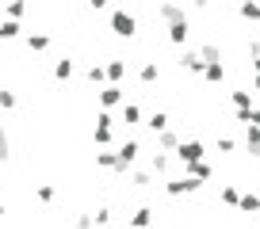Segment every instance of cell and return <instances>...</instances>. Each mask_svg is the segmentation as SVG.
<instances>
[{"instance_id": "obj_6", "label": "cell", "mask_w": 260, "mask_h": 229, "mask_svg": "<svg viewBox=\"0 0 260 229\" xmlns=\"http://www.w3.org/2000/svg\"><path fill=\"white\" fill-rule=\"evenodd\" d=\"M157 19H165L169 27L187 23V8H180V4H157Z\"/></svg>"}, {"instance_id": "obj_21", "label": "cell", "mask_w": 260, "mask_h": 229, "mask_svg": "<svg viewBox=\"0 0 260 229\" xmlns=\"http://www.w3.org/2000/svg\"><path fill=\"white\" fill-rule=\"evenodd\" d=\"M203 81L207 84H222V81H226V65H222V61H218V65H203Z\"/></svg>"}, {"instance_id": "obj_12", "label": "cell", "mask_w": 260, "mask_h": 229, "mask_svg": "<svg viewBox=\"0 0 260 229\" xmlns=\"http://www.w3.org/2000/svg\"><path fill=\"white\" fill-rule=\"evenodd\" d=\"M180 69H184V73L203 77V61H199V54H195V50H184V54H180Z\"/></svg>"}, {"instance_id": "obj_25", "label": "cell", "mask_w": 260, "mask_h": 229, "mask_svg": "<svg viewBox=\"0 0 260 229\" xmlns=\"http://www.w3.org/2000/svg\"><path fill=\"white\" fill-rule=\"evenodd\" d=\"M92 141H96L100 149H107V145H111V141H115V130H111V126H96V134H92Z\"/></svg>"}, {"instance_id": "obj_23", "label": "cell", "mask_w": 260, "mask_h": 229, "mask_svg": "<svg viewBox=\"0 0 260 229\" xmlns=\"http://www.w3.org/2000/svg\"><path fill=\"white\" fill-rule=\"evenodd\" d=\"M218 199H222V206H230V210H237V199H241V191H237L234 183H226V187L218 191Z\"/></svg>"}, {"instance_id": "obj_30", "label": "cell", "mask_w": 260, "mask_h": 229, "mask_svg": "<svg viewBox=\"0 0 260 229\" xmlns=\"http://www.w3.org/2000/svg\"><path fill=\"white\" fill-rule=\"evenodd\" d=\"M19 31H23V27H19V23H12V19H4V23H0V42H8V39H19Z\"/></svg>"}, {"instance_id": "obj_39", "label": "cell", "mask_w": 260, "mask_h": 229, "mask_svg": "<svg viewBox=\"0 0 260 229\" xmlns=\"http://www.w3.org/2000/svg\"><path fill=\"white\" fill-rule=\"evenodd\" d=\"M249 57H260V39H249Z\"/></svg>"}, {"instance_id": "obj_32", "label": "cell", "mask_w": 260, "mask_h": 229, "mask_svg": "<svg viewBox=\"0 0 260 229\" xmlns=\"http://www.w3.org/2000/svg\"><path fill=\"white\" fill-rule=\"evenodd\" d=\"M4 16H8L12 23H19V19L27 16V4H19V0H16V4H8V8H4Z\"/></svg>"}, {"instance_id": "obj_16", "label": "cell", "mask_w": 260, "mask_h": 229, "mask_svg": "<svg viewBox=\"0 0 260 229\" xmlns=\"http://www.w3.org/2000/svg\"><path fill=\"white\" fill-rule=\"evenodd\" d=\"M165 34H169L172 46H184V50H187V34H191V27H187V23H176V27H169Z\"/></svg>"}, {"instance_id": "obj_11", "label": "cell", "mask_w": 260, "mask_h": 229, "mask_svg": "<svg viewBox=\"0 0 260 229\" xmlns=\"http://www.w3.org/2000/svg\"><path fill=\"white\" fill-rule=\"evenodd\" d=\"M180 141H184V138H180V130H172V126L157 134V149H161V153H176Z\"/></svg>"}, {"instance_id": "obj_7", "label": "cell", "mask_w": 260, "mask_h": 229, "mask_svg": "<svg viewBox=\"0 0 260 229\" xmlns=\"http://www.w3.org/2000/svg\"><path fill=\"white\" fill-rule=\"evenodd\" d=\"M153 221H157L153 206H138V210L126 218V225H130V229H153Z\"/></svg>"}, {"instance_id": "obj_26", "label": "cell", "mask_w": 260, "mask_h": 229, "mask_svg": "<svg viewBox=\"0 0 260 229\" xmlns=\"http://www.w3.org/2000/svg\"><path fill=\"white\" fill-rule=\"evenodd\" d=\"M237 16L249 23H260V4H237Z\"/></svg>"}, {"instance_id": "obj_24", "label": "cell", "mask_w": 260, "mask_h": 229, "mask_svg": "<svg viewBox=\"0 0 260 229\" xmlns=\"http://www.w3.org/2000/svg\"><path fill=\"white\" fill-rule=\"evenodd\" d=\"M146 126H149V130H153V134L169 130V114H165V111H153V114H149V119H146Z\"/></svg>"}, {"instance_id": "obj_10", "label": "cell", "mask_w": 260, "mask_h": 229, "mask_svg": "<svg viewBox=\"0 0 260 229\" xmlns=\"http://www.w3.org/2000/svg\"><path fill=\"white\" fill-rule=\"evenodd\" d=\"M241 145H245V153H249L252 161H260V130H256V126H245Z\"/></svg>"}, {"instance_id": "obj_18", "label": "cell", "mask_w": 260, "mask_h": 229, "mask_svg": "<svg viewBox=\"0 0 260 229\" xmlns=\"http://www.w3.org/2000/svg\"><path fill=\"white\" fill-rule=\"evenodd\" d=\"M237 210H241V214H260V195H252V191H245V195L237 199Z\"/></svg>"}, {"instance_id": "obj_2", "label": "cell", "mask_w": 260, "mask_h": 229, "mask_svg": "<svg viewBox=\"0 0 260 229\" xmlns=\"http://www.w3.org/2000/svg\"><path fill=\"white\" fill-rule=\"evenodd\" d=\"M134 31H138V19L130 16L126 8H111V34L115 39H134Z\"/></svg>"}, {"instance_id": "obj_5", "label": "cell", "mask_w": 260, "mask_h": 229, "mask_svg": "<svg viewBox=\"0 0 260 229\" xmlns=\"http://www.w3.org/2000/svg\"><path fill=\"white\" fill-rule=\"evenodd\" d=\"M122 103H126V88L122 84H104L100 88V111H115Z\"/></svg>"}, {"instance_id": "obj_9", "label": "cell", "mask_w": 260, "mask_h": 229, "mask_svg": "<svg viewBox=\"0 0 260 229\" xmlns=\"http://www.w3.org/2000/svg\"><path fill=\"white\" fill-rule=\"evenodd\" d=\"M230 103H234V111H241V114H252V92L249 88H237V92H230Z\"/></svg>"}, {"instance_id": "obj_27", "label": "cell", "mask_w": 260, "mask_h": 229, "mask_svg": "<svg viewBox=\"0 0 260 229\" xmlns=\"http://www.w3.org/2000/svg\"><path fill=\"white\" fill-rule=\"evenodd\" d=\"M35 199H39V203H54L57 187H54V183H39V187H35Z\"/></svg>"}, {"instance_id": "obj_15", "label": "cell", "mask_w": 260, "mask_h": 229, "mask_svg": "<svg viewBox=\"0 0 260 229\" xmlns=\"http://www.w3.org/2000/svg\"><path fill=\"white\" fill-rule=\"evenodd\" d=\"M138 81H142V84H157V81H161V65H157V61H142Z\"/></svg>"}, {"instance_id": "obj_37", "label": "cell", "mask_w": 260, "mask_h": 229, "mask_svg": "<svg viewBox=\"0 0 260 229\" xmlns=\"http://www.w3.org/2000/svg\"><path fill=\"white\" fill-rule=\"evenodd\" d=\"M96 126H111V130H115V114L111 111H100L96 114Z\"/></svg>"}, {"instance_id": "obj_19", "label": "cell", "mask_w": 260, "mask_h": 229, "mask_svg": "<svg viewBox=\"0 0 260 229\" xmlns=\"http://www.w3.org/2000/svg\"><path fill=\"white\" fill-rule=\"evenodd\" d=\"M73 77V57H57L54 61V81H69Z\"/></svg>"}, {"instance_id": "obj_29", "label": "cell", "mask_w": 260, "mask_h": 229, "mask_svg": "<svg viewBox=\"0 0 260 229\" xmlns=\"http://www.w3.org/2000/svg\"><path fill=\"white\" fill-rule=\"evenodd\" d=\"M96 168H104V172L115 168V149H100L96 153Z\"/></svg>"}, {"instance_id": "obj_38", "label": "cell", "mask_w": 260, "mask_h": 229, "mask_svg": "<svg viewBox=\"0 0 260 229\" xmlns=\"http://www.w3.org/2000/svg\"><path fill=\"white\" fill-rule=\"evenodd\" d=\"M252 88L260 92V57H252Z\"/></svg>"}, {"instance_id": "obj_3", "label": "cell", "mask_w": 260, "mask_h": 229, "mask_svg": "<svg viewBox=\"0 0 260 229\" xmlns=\"http://www.w3.org/2000/svg\"><path fill=\"white\" fill-rule=\"evenodd\" d=\"M203 153H207V149H203V141H180V145H176V153H172V161H180V164H184V168H187V164H199V161H203Z\"/></svg>"}, {"instance_id": "obj_17", "label": "cell", "mask_w": 260, "mask_h": 229, "mask_svg": "<svg viewBox=\"0 0 260 229\" xmlns=\"http://www.w3.org/2000/svg\"><path fill=\"white\" fill-rule=\"evenodd\" d=\"M23 42H27V50H31V54H46L54 39H50V34H27Z\"/></svg>"}, {"instance_id": "obj_36", "label": "cell", "mask_w": 260, "mask_h": 229, "mask_svg": "<svg viewBox=\"0 0 260 229\" xmlns=\"http://www.w3.org/2000/svg\"><path fill=\"white\" fill-rule=\"evenodd\" d=\"M73 229H96V225H92V214H77V218H73Z\"/></svg>"}, {"instance_id": "obj_4", "label": "cell", "mask_w": 260, "mask_h": 229, "mask_svg": "<svg viewBox=\"0 0 260 229\" xmlns=\"http://www.w3.org/2000/svg\"><path fill=\"white\" fill-rule=\"evenodd\" d=\"M199 187H203V183H195L191 176H172V180H165V195H169V199H184V195H195Z\"/></svg>"}, {"instance_id": "obj_41", "label": "cell", "mask_w": 260, "mask_h": 229, "mask_svg": "<svg viewBox=\"0 0 260 229\" xmlns=\"http://www.w3.org/2000/svg\"><path fill=\"white\" fill-rule=\"evenodd\" d=\"M0 221H4V206H0Z\"/></svg>"}, {"instance_id": "obj_8", "label": "cell", "mask_w": 260, "mask_h": 229, "mask_svg": "<svg viewBox=\"0 0 260 229\" xmlns=\"http://www.w3.org/2000/svg\"><path fill=\"white\" fill-rule=\"evenodd\" d=\"M126 73H130V69H126V61H122V57H111V61L104 65L107 84H122V81H126Z\"/></svg>"}, {"instance_id": "obj_14", "label": "cell", "mask_w": 260, "mask_h": 229, "mask_svg": "<svg viewBox=\"0 0 260 229\" xmlns=\"http://www.w3.org/2000/svg\"><path fill=\"white\" fill-rule=\"evenodd\" d=\"M169 168H172L169 153H153V157H149V176H169Z\"/></svg>"}, {"instance_id": "obj_35", "label": "cell", "mask_w": 260, "mask_h": 229, "mask_svg": "<svg viewBox=\"0 0 260 229\" xmlns=\"http://www.w3.org/2000/svg\"><path fill=\"white\" fill-rule=\"evenodd\" d=\"M218 153H237V141L222 134V138H218Z\"/></svg>"}, {"instance_id": "obj_31", "label": "cell", "mask_w": 260, "mask_h": 229, "mask_svg": "<svg viewBox=\"0 0 260 229\" xmlns=\"http://www.w3.org/2000/svg\"><path fill=\"white\" fill-rule=\"evenodd\" d=\"M0 107H4V111H16L19 107V96L12 88H0Z\"/></svg>"}, {"instance_id": "obj_13", "label": "cell", "mask_w": 260, "mask_h": 229, "mask_svg": "<svg viewBox=\"0 0 260 229\" xmlns=\"http://www.w3.org/2000/svg\"><path fill=\"white\" fill-rule=\"evenodd\" d=\"M184 176H191L195 183H207V180L214 176V168H211L207 161H199V164H187V168H184Z\"/></svg>"}, {"instance_id": "obj_28", "label": "cell", "mask_w": 260, "mask_h": 229, "mask_svg": "<svg viewBox=\"0 0 260 229\" xmlns=\"http://www.w3.org/2000/svg\"><path fill=\"white\" fill-rule=\"evenodd\" d=\"M84 77H88V81L96 84V88H104V84H107V77H104V65H100V61H92V65H88V73H84Z\"/></svg>"}, {"instance_id": "obj_40", "label": "cell", "mask_w": 260, "mask_h": 229, "mask_svg": "<svg viewBox=\"0 0 260 229\" xmlns=\"http://www.w3.org/2000/svg\"><path fill=\"white\" fill-rule=\"evenodd\" d=\"M249 126H256V130H260V107H252V114H249Z\"/></svg>"}, {"instance_id": "obj_1", "label": "cell", "mask_w": 260, "mask_h": 229, "mask_svg": "<svg viewBox=\"0 0 260 229\" xmlns=\"http://www.w3.org/2000/svg\"><path fill=\"white\" fill-rule=\"evenodd\" d=\"M138 153H142V141L138 138H126L119 149H115V176H126L130 168H134V161H138Z\"/></svg>"}, {"instance_id": "obj_20", "label": "cell", "mask_w": 260, "mask_h": 229, "mask_svg": "<svg viewBox=\"0 0 260 229\" xmlns=\"http://www.w3.org/2000/svg\"><path fill=\"white\" fill-rule=\"evenodd\" d=\"M126 180H130V187L146 191L149 183H153V176H149V172H138V168H130V172H126Z\"/></svg>"}, {"instance_id": "obj_34", "label": "cell", "mask_w": 260, "mask_h": 229, "mask_svg": "<svg viewBox=\"0 0 260 229\" xmlns=\"http://www.w3.org/2000/svg\"><path fill=\"white\" fill-rule=\"evenodd\" d=\"M92 225H111V206H100V210L92 214Z\"/></svg>"}, {"instance_id": "obj_33", "label": "cell", "mask_w": 260, "mask_h": 229, "mask_svg": "<svg viewBox=\"0 0 260 229\" xmlns=\"http://www.w3.org/2000/svg\"><path fill=\"white\" fill-rule=\"evenodd\" d=\"M12 157V141H8V134H4V123H0V164Z\"/></svg>"}, {"instance_id": "obj_22", "label": "cell", "mask_w": 260, "mask_h": 229, "mask_svg": "<svg viewBox=\"0 0 260 229\" xmlns=\"http://www.w3.org/2000/svg\"><path fill=\"white\" fill-rule=\"evenodd\" d=\"M122 123H126V126H138L142 123V107L126 99V103H122Z\"/></svg>"}]
</instances>
